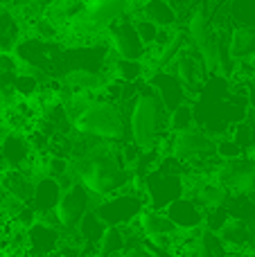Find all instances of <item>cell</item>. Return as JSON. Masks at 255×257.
Wrapping results in <instances>:
<instances>
[{"instance_id":"3957f363","label":"cell","mask_w":255,"mask_h":257,"mask_svg":"<svg viewBox=\"0 0 255 257\" xmlns=\"http://www.w3.org/2000/svg\"><path fill=\"white\" fill-rule=\"evenodd\" d=\"M147 208L143 190H131V192H120V194L104 196L97 205L93 208V212L102 219L106 226H126V223L136 221L143 210Z\"/></svg>"},{"instance_id":"7a4b0ae2","label":"cell","mask_w":255,"mask_h":257,"mask_svg":"<svg viewBox=\"0 0 255 257\" xmlns=\"http://www.w3.org/2000/svg\"><path fill=\"white\" fill-rule=\"evenodd\" d=\"M72 128L77 133H88V136L102 138L108 142H122L129 140V122H126V113L120 104L104 102V99H95L75 122Z\"/></svg>"},{"instance_id":"6da1fadb","label":"cell","mask_w":255,"mask_h":257,"mask_svg":"<svg viewBox=\"0 0 255 257\" xmlns=\"http://www.w3.org/2000/svg\"><path fill=\"white\" fill-rule=\"evenodd\" d=\"M126 122H129V140L140 149H154L163 138L172 133L170 111L149 84L140 86L126 113Z\"/></svg>"},{"instance_id":"30bf717a","label":"cell","mask_w":255,"mask_h":257,"mask_svg":"<svg viewBox=\"0 0 255 257\" xmlns=\"http://www.w3.org/2000/svg\"><path fill=\"white\" fill-rule=\"evenodd\" d=\"M0 158H3L0 172L25 167L32 158V149H30V142H27L25 133H21V131L5 133V136L0 138Z\"/></svg>"},{"instance_id":"2e32d148","label":"cell","mask_w":255,"mask_h":257,"mask_svg":"<svg viewBox=\"0 0 255 257\" xmlns=\"http://www.w3.org/2000/svg\"><path fill=\"white\" fill-rule=\"evenodd\" d=\"M194 126V108L190 102H183L179 104L176 108L170 111V131L176 133V131H185V128Z\"/></svg>"},{"instance_id":"9a60e30c","label":"cell","mask_w":255,"mask_h":257,"mask_svg":"<svg viewBox=\"0 0 255 257\" xmlns=\"http://www.w3.org/2000/svg\"><path fill=\"white\" fill-rule=\"evenodd\" d=\"M126 250V239L117 226H106L102 239L97 244V257H113L122 255Z\"/></svg>"},{"instance_id":"5bb4252c","label":"cell","mask_w":255,"mask_h":257,"mask_svg":"<svg viewBox=\"0 0 255 257\" xmlns=\"http://www.w3.org/2000/svg\"><path fill=\"white\" fill-rule=\"evenodd\" d=\"M140 14L147 21H152L158 27H179V16L174 14L172 5L167 0H145L140 5Z\"/></svg>"},{"instance_id":"8fae6325","label":"cell","mask_w":255,"mask_h":257,"mask_svg":"<svg viewBox=\"0 0 255 257\" xmlns=\"http://www.w3.org/2000/svg\"><path fill=\"white\" fill-rule=\"evenodd\" d=\"M136 223H138L143 237H156V235H176L181 232L174 223L167 219V214L163 210H152L145 208L143 212L136 217Z\"/></svg>"},{"instance_id":"7c38bea8","label":"cell","mask_w":255,"mask_h":257,"mask_svg":"<svg viewBox=\"0 0 255 257\" xmlns=\"http://www.w3.org/2000/svg\"><path fill=\"white\" fill-rule=\"evenodd\" d=\"M59 196H61V187H59V183L50 176H43V178L36 181L30 205L36 214L52 212L54 205H57V201H59Z\"/></svg>"},{"instance_id":"52a82bcc","label":"cell","mask_w":255,"mask_h":257,"mask_svg":"<svg viewBox=\"0 0 255 257\" xmlns=\"http://www.w3.org/2000/svg\"><path fill=\"white\" fill-rule=\"evenodd\" d=\"M106 45L117 59H138L145 57V43L140 41L131 16H122L106 27Z\"/></svg>"},{"instance_id":"277c9868","label":"cell","mask_w":255,"mask_h":257,"mask_svg":"<svg viewBox=\"0 0 255 257\" xmlns=\"http://www.w3.org/2000/svg\"><path fill=\"white\" fill-rule=\"evenodd\" d=\"M185 192V176L183 174H167L163 169L154 167L143 178V194L147 201V208L165 210L172 201L181 199Z\"/></svg>"},{"instance_id":"e0dca14e","label":"cell","mask_w":255,"mask_h":257,"mask_svg":"<svg viewBox=\"0 0 255 257\" xmlns=\"http://www.w3.org/2000/svg\"><path fill=\"white\" fill-rule=\"evenodd\" d=\"M131 21H134V27H136V32H138L140 41L145 43V48H149V45H152L154 41H156V34H158V30H161V27L154 25L152 21H147V18H145L143 14L134 16Z\"/></svg>"},{"instance_id":"5b68a950","label":"cell","mask_w":255,"mask_h":257,"mask_svg":"<svg viewBox=\"0 0 255 257\" xmlns=\"http://www.w3.org/2000/svg\"><path fill=\"white\" fill-rule=\"evenodd\" d=\"M99 201H102L99 196L90 194L81 183H77V185H72V187H68V190L61 192V196H59L52 214L59 221L61 230H75L77 223H79V219L84 217L88 210H93Z\"/></svg>"},{"instance_id":"ac0fdd59","label":"cell","mask_w":255,"mask_h":257,"mask_svg":"<svg viewBox=\"0 0 255 257\" xmlns=\"http://www.w3.org/2000/svg\"><path fill=\"white\" fill-rule=\"evenodd\" d=\"M217 156H219L221 160H233V158L244 156V151L239 149V145L233 138L226 136V138H217Z\"/></svg>"},{"instance_id":"8992f818","label":"cell","mask_w":255,"mask_h":257,"mask_svg":"<svg viewBox=\"0 0 255 257\" xmlns=\"http://www.w3.org/2000/svg\"><path fill=\"white\" fill-rule=\"evenodd\" d=\"M170 154L183 160V163L199 158H212V156H217V138L206 133L201 126L176 131L170 138Z\"/></svg>"},{"instance_id":"ba28073f","label":"cell","mask_w":255,"mask_h":257,"mask_svg":"<svg viewBox=\"0 0 255 257\" xmlns=\"http://www.w3.org/2000/svg\"><path fill=\"white\" fill-rule=\"evenodd\" d=\"M147 84L158 93V97L165 104L167 111H172V108H176L179 104L188 102V97H190L185 86L181 84V79L170 70H154L152 75L147 77Z\"/></svg>"},{"instance_id":"d6986e66","label":"cell","mask_w":255,"mask_h":257,"mask_svg":"<svg viewBox=\"0 0 255 257\" xmlns=\"http://www.w3.org/2000/svg\"><path fill=\"white\" fill-rule=\"evenodd\" d=\"M124 257H154L152 253H149L147 248H145V246H131V248H126L124 250Z\"/></svg>"},{"instance_id":"9c48e42d","label":"cell","mask_w":255,"mask_h":257,"mask_svg":"<svg viewBox=\"0 0 255 257\" xmlns=\"http://www.w3.org/2000/svg\"><path fill=\"white\" fill-rule=\"evenodd\" d=\"M163 212L167 214V219L181 232H192L197 228H203V214H206V210L194 199H190V196H181V199L172 201Z\"/></svg>"},{"instance_id":"4fadbf2b","label":"cell","mask_w":255,"mask_h":257,"mask_svg":"<svg viewBox=\"0 0 255 257\" xmlns=\"http://www.w3.org/2000/svg\"><path fill=\"white\" fill-rule=\"evenodd\" d=\"M226 50H228L233 61H244L255 52V27L253 25H242L235 27L230 32L228 41H226Z\"/></svg>"}]
</instances>
